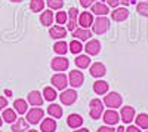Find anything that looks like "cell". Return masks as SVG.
I'll list each match as a JSON object with an SVG mask.
<instances>
[{
  "mask_svg": "<svg viewBox=\"0 0 148 132\" xmlns=\"http://www.w3.org/2000/svg\"><path fill=\"white\" fill-rule=\"evenodd\" d=\"M0 132H2V131H0Z\"/></svg>",
  "mask_w": 148,
  "mask_h": 132,
  "instance_id": "49",
  "label": "cell"
},
{
  "mask_svg": "<svg viewBox=\"0 0 148 132\" xmlns=\"http://www.w3.org/2000/svg\"><path fill=\"white\" fill-rule=\"evenodd\" d=\"M51 83L55 89H59V91H64L68 85V80H67V76L64 73H56L51 77Z\"/></svg>",
  "mask_w": 148,
  "mask_h": 132,
  "instance_id": "6",
  "label": "cell"
},
{
  "mask_svg": "<svg viewBox=\"0 0 148 132\" xmlns=\"http://www.w3.org/2000/svg\"><path fill=\"white\" fill-rule=\"evenodd\" d=\"M3 125V119H2V116H0V126Z\"/></svg>",
  "mask_w": 148,
  "mask_h": 132,
  "instance_id": "47",
  "label": "cell"
},
{
  "mask_svg": "<svg viewBox=\"0 0 148 132\" xmlns=\"http://www.w3.org/2000/svg\"><path fill=\"white\" fill-rule=\"evenodd\" d=\"M120 119H121L125 123H130L132 120H135V109H133V107H130V105L121 107Z\"/></svg>",
  "mask_w": 148,
  "mask_h": 132,
  "instance_id": "12",
  "label": "cell"
},
{
  "mask_svg": "<svg viewBox=\"0 0 148 132\" xmlns=\"http://www.w3.org/2000/svg\"><path fill=\"white\" fill-rule=\"evenodd\" d=\"M77 16H79V10L76 8H71L68 10V19H67V30L74 31L77 28Z\"/></svg>",
  "mask_w": 148,
  "mask_h": 132,
  "instance_id": "11",
  "label": "cell"
},
{
  "mask_svg": "<svg viewBox=\"0 0 148 132\" xmlns=\"http://www.w3.org/2000/svg\"><path fill=\"white\" fill-rule=\"evenodd\" d=\"M102 117H104V122H105L107 125H110V126L117 125L119 120H120V114H119L116 110H113V109H110V110L104 111Z\"/></svg>",
  "mask_w": 148,
  "mask_h": 132,
  "instance_id": "10",
  "label": "cell"
},
{
  "mask_svg": "<svg viewBox=\"0 0 148 132\" xmlns=\"http://www.w3.org/2000/svg\"><path fill=\"white\" fill-rule=\"evenodd\" d=\"M6 107H8V100L0 95V110H5Z\"/></svg>",
  "mask_w": 148,
  "mask_h": 132,
  "instance_id": "38",
  "label": "cell"
},
{
  "mask_svg": "<svg viewBox=\"0 0 148 132\" xmlns=\"http://www.w3.org/2000/svg\"><path fill=\"white\" fill-rule=\"evenodd\" d=\"M40 22H42L43 27H52V24H53V12H52V9H47V10L42 12Z\"/></svg>",
  "mask_w": 148,
  "mask_h": 132,
  "instance_id": "21",
  "label": "cell"
},
{
  "mask_svg": "<svg viewBox=\"0 0 148 132\" xmlns=\"http://www.w3.org/2000/svg\"><path fill=\"white\" fill-rule=\"evenodd\" d=\"M104 104L108 107V109H119V107H121L123 104V98H121V95L117 94V92H110L108 95H105L104 97Z\"/></svg>",
  "mask_w": 148,
  "mask_h": 132,
  "instance_id": "1",
  "label": "cell"
},
{
  "mask_svg": "<svg viewBox=\"0 0 148 132\" xmlns=\"http://www.w3.org/2000/svg\"><path fill=\"white\" fill-rule=\"evenodd\" d=\"M46 3H47L49 9H55V10H59L61 8L64 6V0H46Z\"/></svg>",
  "mask_w": 148,
  "mask_h": 132,
  "instance_id": "35",
  "label": "cell"
},
{
  "mask_svg": "<svg viewBox=\"0 0 148 132\" xmlns=\"http://www.w3.org/2000/svg\"><path fill=\"white\" fill-rule=\"evenodd\" d=\"M47 113L55 119H59V117H62V107L58 104H51L47 107Z\"/></svg>",
  "mask_w": 148,
  "mask_h": 132,
  "instance_id": "28",
  "label": "cell"
},
{
  "mask_svg": "<svg viewBox=\"0 0 148 132\" xmlns=\"http://www.w3.org/2000/svg\"><path fill=\"white\" fill-rule=\"evenodd\" d=\"M135 122H136V126L141 129H148V114L141 113L135 117Z\"/></svg>",
  "mask_w": 148,
  "mask_h": 132,
  "instance_id": "29",
  "label": "cell"
},
{
  "mask_svg": "<svg viewBox=\"0 0 148 132\" xmlns=\"http://www.w3.org/2000/svg\"><path fill=\"white\" fill-rule=\"evenodd\" d=\"M96 132H114V129L111 128V126H101Z\"/></svg>",
  "mask_w": 148,
  "mask_h": 132,
  "instance_id": "41",
  "label": "cell"
},
{
  "mask_svg": "<svg viewBox=\"0 0 148 132\" xmlns=\"http://www.w3.org/2000/svg\"><path fill=\"white\" fill-rule=\"evenodd\" d=\"M79 24L82 28H90V25L93 24V15L90 12H82L79 16Z\"/></svg>",
  "mask_w": 148,
  "mask_h": 132,
  "instance_id": "15",
  "label": "cell"
},
{
  "mask_svg": "<svg viewBox=\"0 0 148 132\" xmlns=\"http://www.w3.org/2000/svg\"><path fill=\"white\" fill-rule=\"evenodd\" d=\"M90 109H89V114L93 120H98L101 116H102V111H104V105H102V101L99 98H93L90 101Z\"/></svg>",
  "mask_w": 148,
  "mask_h": 132,
  "instance_id": "3",
  "label": "cell"
},
{
  "mask_svg": "<svg viewBox=\"0 0 148 132\" xmlns=\"http://www.w3.org/2000/svg\"><path fill=\"white\" fill-rule=\"evenodd\" d=\"M59 100L64 105H73L77 101V92L74 89H64L59 94Z\"/></svg>",
  "mask_w": 148,
  "mask_h": 132,
  "instance_id": "4",
  "label": "cell"
},
{
  "mask_svg": "<svg viewBox=\"0 0 148 132\" xmlns=\"http://www.w3.org/2000/svg\"><path fill=\"white\" fill-rule=\"evenodd\" d=\"M74 132H89V129H86V128H79L77 131H74Z\"/></svg>",
  "mask_w": 148,
  "mask_h": 132,
  "instance_id": "43",
  "label": "cell"
},
{
  "mask_svg": "<svg viewBox=\"0 0 148 132\" xmlns=\"http://www.w3.org/2000/svg\"><path fill=\"white\" fill-rule=\"evenodd\" d=\"M83 49L86 51V54H88L89 56H95V55H98L101 52V43L96 39H89L88 43H86V46H83Z\"/></svg>",
  "mask_w": 148,
  "mask_h": 132,
  "instance_id": "8",
  "label": "cell"
},
{
  "mask_svg": "<svg viewBox=\"0 0 148 132\" xmlns=\"http://www.w3.org/2000/svg\"><path fill=\"white\" fill-rule=\"evenodd\" d=\"M68 19V12H64V10H59L58 14L55 15V21L58 24H65Z\"/></svg>",
  "mask_w": 148,
  "mask_h": 132,
  "instance_id": "36",
  "label": "cell"
},
{
  "mask_svg": "<svg viewBox=\"0 0 148 132\" xmlns=\"http://www.w3.org/2000/svg\"><path fill=\"white\" fill-rule=\"evenodd\" d=\"M108 28H110V21L107 16H98L96 19H93L92 30L95 34H104Z\"/></svg>",
  "mask_w": 148,
  "mask_h": 132,
  "instance_id": "2",
  "label": "cell"
},
{
  "mask_svg": "<svg viewBox=\"0 0 148 132\" xmlns=\"http://www.w3.org/2000/svg\"><path fill=\"white\" fill-rule=\"evenodd\" d=\"M147 132H148V131H147Z\"/></svg>",
  "mask_w": 148,
  "mask_h": 132,
  "instance_id": "50",
  "label": "cell"
},
{
  "mask_svg": "<svg viewBox=\"0 0 148 132\" xmlns=\"http://www.w3.org/2000/svg\"><path fill=\"white\" fill-rule=\"evenodd\" d=\"M43 116H45V113L40 107H34V109L27 111V122L30 125H37L43 119Z\"/></svg>",
  "mask_w": 148,
  "mask_h": 132,
  "instance_id": "5",
  "label": "cell"
},
{
  "mask_svg": "<svg viewBox=\"0 0 148 132\" xmlns=\"http://www.w3.org/2000/svg\"><path fill=\"white\" fill-rule=\"evenodd\" d=\"M58 97V94L55 91V88H51V86H47L43 89V100L46 101H55Z\"/></svg>",
  "mask_w": 148,
  "mask_h": 132,
  "instance_id": "30",
  "label": "cell"
},
{
  "mask_svg": "<svg viewBox=\"0 0 148 132\" xmlns=\"http://www.w3.org/2000/svg\"><path fill=\"white\" fill-rule=\"evenodd\" d=\"M68 65H70V61L65 58V56H55L53 59H52V63H51V67H52V70H55V71H65L67 68H68Z\"/></svg>",
  "mask_w": 148,
  "mask_h": 132,
  "instance_id": "9",
  "label": "cell"
},
{
  "mask_svg": "<svg viewBox=\"0 0 148 132\" xmlns=\"http://www.w3.org/2000/svg\"><path fill=\"white\" fill-rule=\"evenodd\" d=\"M107 5L111 8H117L120 5V0H107Z\"/></svg>",
  "mask_w": 148,
  "mask_h": 132,
  "instance_id": "40",
  "label": "cell"
},
{
  "mask_svg": "<svg viewBox=\"0 0 148 132\" xmlns=\"http://www.w3.org/2000/svg\"><path fill=\"white\" fill-rule=\"evenodd\" d=\"M5 94H6V95H8V97H10V95H12V92H10V91H8V89H6V91H5Z\"/></svg>",
  "mask_w": 148,
  "mask_h": 132,
  "instance_id": "45",
  "label": "cell"
},
{
  "mask_svg": "<svg viewBox=\"0 0 148 132\" xmlns=\"http://www.w3.org/2000/svg\"><path fill=\"white\" fill-rule=\"evenodd\" d=\"M28 122L25 119H16V120L12 123V132H27L28 131Z\"/></svg>",
  "mask_w": 148,
  "mask_h": 132,
  "instance_id": "22",
  "label": "cell"
},
{
  "mask_svg": "<svg viewBox=\"0 0 148 132\" xmlns=\"http://www.w3.org/2000/svg\"><path fill=\"white\" fill-rule=\"evenodd\" d=\"M136 10H138L139 15L148 16V2H147V0H144V2H141V3L136 5Z\"/></svg>",
  "mask_w": 148,
  "mask_h": 132,
  "instance_id": "34",
  "label": "cell"
},
{
  "mask_svg": "<svg viewBox=\"0 0 148 132\" xmlns=\"http://www.w3.org/2000/svg\"><path fill=\"white\" fill-rule=\"evenodd\" d=\"M93 91L96 95H105L108 92V83L105 80H96L93 83Z\"/></svg>",
  "mask_w": 148,
  "mask_h": 132,
  "instance_id": "25",
  "label": "cell"
},
{
  "mask_svg": "<svg viewBox=\"0 0 148 132\" xmlns=\"http://www.w3.org/2000/svg\"><path fill=\"white\" fill-rule=\"evenodd\" d=\"M40 131L42 132H55L56 131V122L53 117L43 119V122L40 123Z\"/></svg>",
  "mask_w": 148,
  "mask_h": 132,
  "instance_id": "20",
  "label": "cell"
},
{
  "mask_svg": "<svg viewBox=\"0 0 148 132\" xmlns=\"http://www.w3.org/2000/svg\"><path fill=\"white\" fill-rule=\"evenodd\" d=\"M89 73H90V76L99 79V77H104V76H105L107 68H105V65H104L102 63H93V64L90 65V71H89Z\"/></svg>",
  "mask_w": 148,
  "mask_h": 132,
  "instance_id": "13",
  "label": "cell"
},
{
  "mask_svg": "<svg viewBox=\"0 0 148 132\" xmlns=\"http://www.w3.org/2000/svg\"><path fill=\"white\" fill-rule=\"evenodd\" d=\"M49 34H51L52 39H64L67 36V28L62 25H55L49 28Z\"/></svg>",
  "mask_w": 148,
  "mask_h": 132,
  "instance_id": "19",
  "label": "cell"
},
{
  "mask_svg": "<svg viewBox=\"0 0 148 132\" xmlns=\"http://www.w3.org/2000/svg\"><path fill=\"white\" fill-rule=\"evenodd\" d=\"M125 132H141V128H138L136 125H130V126H127V129L125 131Z\"/></svg>",
  "mask_w": 148,
  "mask_h": 132,
  "instance_id": "39",
  "label": "cell"
},
{
  "mask_svg": "<svg viewBox=\"0 0 148 132\" xmlns=\"http://www.w3.org/2000/svg\"><path fill=\"white\" fill-rule=\"evenodd\" d=\"M73 36L76 37L77 40H89L90 39V36H92V33H90V28H76L73 31Z\"/></svg>",
  "mask_w": 148,
  "mask_h": 132,
  "instance_id": "23",
  "label": "cell"
},
{
  "mask_svg": "<svg viewBox=\"0 0 148 132\" xmlns=\"http://www.w3.org/2000/svg\"><path fill=\"white\" fill-rule=\"evenodd\" d=\"M14 107H15L14 110H15L18 114H25V113L28 111V102H27L25 100H22V98L15 100V101H14Z\"/></svg>",
  "mask_w": 148,
  "mask_h": 132,
  "instance_id": "24",
  "label": "cell"
},
{
  "mask_svg": "<svg viewBox=\"0 0 148 132\" xmlns=\"http://www.w3.org/2000/svg\"><path fill=\"white\" fill-rule=\"evenodd\" d=\"M116 132H125V128H123V126H119Z\"/></svg>",
  "mask_w": 148,
  "mask_h": 132,
  "instance_id": "44",
  "label": "cell"
},
{
  "mask_svg": "<svg viewBox=\"0 0 148 132\" xmlns=\"http://www.w3.org/2000/svg\"><path fill=\"white\" fill-rule=\"evenodd\" d=\"M45 8V0H31L30 2V9L33 12H42Z\"/></svg>",
  "mask_w": 148,
  "mask_h": 132,
  "instance_id": "33",
  "label": "cell"
},
{
  "mask_svg": "<svg viewBox=\"0 0 148 132\" xmlns=\"http://www.w3.org/2000/svg\"><path fill=\"white\" fill-rule=\"evenodd\" d=\"M27 102L30 105H34V107H39L43 104V97H42V94L39 91H31L28 94V97H27Z\"/></svg>",
  "mask_w": 148,
  "mask_h": 132,
  "instance_id": "16",
  "label": "cell"
},
{
  "mask_svg": "<svg viewBox=\"0 0 148 132\" xmlns=\"http://www.w3.org/2000/svg\"><path fill=\"white\" fill-rule=\"evenodd\" d=\"M84 82V76L82 71L79 70H71L70 74H68V83L73 86V88H80Z\"/></svg>",
  "mask_w": 148,
  "mask_h": 132,
  "instance_id": "7",
  "label": "cell"
},
{
  "mask_svg": "<svg viewBox=\"0 0 148 132\" xmlns=\"http://www.w3.org/2000/svg\"><path fill=\"white\" fill-rule=\"evenodd\" d=\"M120 3H123V5H125V8H126L127 5H130V3H135V0H120Z\"/></svg>",
  "mask_w": 148,
  "mask_h": 132,
  "instance_id": "42",
  "label": "cell"
},
{
  "mask_svg": "<svg viewBox=\"0 0 148 132\" xmlns=\"http://www.w3.org/2000/svg\"><path fill=\"white\" fill-rule=\"evenodd\" d=\"M27 132H39V131H34V129H31V131H30V129H28Z\"/></svg>",
  "mask_w": 148,
  "mask_h": 132,
  "instance_id": "48",
  "label": "cell"
},
{
  "mask_svg": "<svg viewBox=\"0 0 148 132\" xmlns=\"http://www.w3.org/2000/svg\"><path fill=\"white\" fill-rule=\"evenodd\" d=\"M67 125L71 128V129H79L82 125H83V117L80 114H76L73 113L67 117Z\"/></svg>",
  "mask_w": 148,
  "mask_h": 132,
  "instance_id": "17",
  "label": "cell"
},
{
  "mask_svg": "<svg viewBox=\"0 0 148 132\" xmlns=\"http://www.w3.org/2000/svg\"><path fill=\"white\" fill-rule=\"evenodd\" d=\"M10 2H14V3H19V2H22V0H10Z\"/></svg>",
  "mask_w": 148,
  "mask_h": 132,
  "instance_id": "46",
  "label": "cell"
},
{
  "mask_svg": "<svg viewBox=\"0 0 148 132\" xmlns=\"http://www.w3.org/2000/svg\"><path fill=\"white\" fill-rule=\"evenodd\" d=\"M90 10H92V14H95V15H98V16H105L108 12H110L108 6L104 5V3H101V2H95V3L92 5Z\"/></svg>",
  "mask_w": 148,
  "mask_h": 132,
  "instance_id": "18",
  "label": "cell"
},
{
  "mask_svg": "<svg viewBox=\"0 0 148 132\" xmlns=\"http://www.w3.org/2000/svg\"><path fill=\"white\" fill-rule=\"evenodd\" d=\"M53 51L56 52V54H59V55H65L67 54V51H68V45H67V42H56L55 45H53Z\"/></svg>",
  "mask_w": 148,
  "mask_h": 132,
  "instance_id": "32",
  "label": "cell"
},
{
  "mask_svg": "<svg viewBox=\"0 0 148 132\" xmlns=\"http://www.w3.org/2000/svg\"><path fill=\"white\" fill-rule=\"evenodd\" d=\"M2 119H3L6 123H14L16 119H18V117H16V111H15L14 109H5Z\"/></svg>",
  "mask_w": 148,
  "mask_h": 132,
  "instance_id": "26",
  "label": "cell"
},
{
  "mask_svg": "<svg viewBox=\"0 0 148 132\" xmlns=\"http://www.w3.org/2000/svg\"><path fill=\"white\" fill-rule=\"evenodd\" d=\"M129 16V10L127 8H114V10L111 12V18H113V21H125L126 18Z\"/></svg>",
  "mask_w": 148,
  "mask_h": 132,
  "instance_id": "14",
  "label": "cell"
},
{
  "mask_svg": "<svg viewBox=\"0 0 148 132\" xmlns=\"http://www.w3.org/2000/svg\"><path fill=\"white\" fill-rule=\"evenodd\" d=\"M68 49H70V52H71V54H74V55H80V52L83 51V46H82L80 40L74 39L73 42H70V45H68Z\"/></svg>",
  "mask_w": 148,
  "mask_h": 132,
  "instance_id": "31",
  "label": "cell"
},
{
  "mask_svg": "<svg viewBox=\"0 0 148 132\" xmlns=\"http://www.w3.org/2000/svg\"><path fill=\"white\" fill-rule=\"evenodd\" d=\"M95 2H96V0H80V5L83 8H90Z\"/></svg>",
  "mask_w": 148,
  "mask_h": 132,
  "instance_id": "37",
  "label": "cell"
},
{
  "mask_svg": "<svg viewBox=\"0 0 148 132\" xmlns=\"http://www.w3.org/2000/svg\"><path fill=\"white\" fill-rule=\"evenodd\" d=\"M74 63L79 68H88L90 65V58L89 55H79L76 59H74Z\"/></svg>",
  "mask_w": 148,
  "mask_h": 132,
  "instance_id": "27",
  "label": "cell"
}]
</instances>
